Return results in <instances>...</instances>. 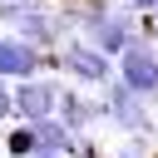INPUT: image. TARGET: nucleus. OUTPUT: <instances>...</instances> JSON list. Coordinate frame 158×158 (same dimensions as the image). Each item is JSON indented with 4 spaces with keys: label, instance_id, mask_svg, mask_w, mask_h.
Returning a JSON list of instances; mask_svg holds the SVG:
<instances>
[{
    "label": "nucleus",
    "instance_id": "obj_1",
    "mask_svg": "<svg viewBox=\"0 0 158 158\" xmlns=\"http://www.w3.org/2000/svg\"><path fill=\"white\" fill-rule=\"evenodd\" d=\"M54 69H64V74H69L74 84H84V89H104V84L114 79V59H109L99 44H89L84 35H64V40H59Z\"/></svg>",
    "mask_w": 158,
    "mask_h": 158
},
{
    "label": "nucleus",
    "instance_id": "obj_2",
    "mask_svg": "<svg viewBox=\"0 0 158 158\" xmlns=\"http://www.w3.org/2000/svg\"><path fill=\"white\" fill-rule=\"evenodd\" d=\"M114 79L128 84L138 99H158V54L148 40H133L114 54Z\"/></svg>",
    "mask_w": 158,
    "mask_h": 158
},
{
    "label": "nucleus",
    "instance_id": "obj_3",
    "mask_svg": "<svg viewBox=\"0 0 158 158\" xmlns=\"http://www.w3.org/2000/svg\"><path fill=\"white\" fill-rule=\"evenodd\" d=\"M54 99H59V79L54 74H30V79H15L10 84V114L25 118V123L54 114Z\"/></svg>",
    "mask_w": 158,
    "mask_h": 158
},
{
    "label": "nucleus",
    "instance_id": "obj_4",
    "mask_svg": "<svg viewBox=\"0 0 158 158\" xmlns=\"http://www.w3.org/2000/svg\"><path fill=\"white\" fill-rule=\"evenodd\" d=\"M10 30H15L20 40H30L35 49L54 54V49H59V40H64V35L74 30V25H69V15L49 10V5H30V10H25V15H20V20L10 25Z\"/></svg>",
    "mask_w": 158,
    "mask_h": 158
},
{
    "label": "nucleus",
    "instance_id": "obj_5",
    "mask_svg": "<svg viewBox=\"0 0 158 158\" xmlns=\"http://www.w3.org/2000/svg\"><path fill=\"white\" fill-rule=\"evenodd\" d=\"M79 35H84L89 44H99V49L114 59L123 44H133V40H138V35H133V10H123V5H109L104 15L84 20V25H79Z\"/></svg>",
    "mask_w": 158,
    "mask_h": 158
},
{
    "label": "nucleus",
    "instance_id": "obj_6",
    "mask_svg": "<svg viewBox=\"0 0 158 158\" xmlns=\"http://www.w3.org/2000/svg\"><path fill=\"white\" fill-rule=\"evenodd\" d=\"M99 99H104V118H109V123H118L123 133H143V128L153 123L148 104H143L128 84H118V79H109V84L99 89Z\"/></svg>",
    "mask_w": 158,
    "mask_h": 158
},
{
    "label": "nucleus",
    "instance_id": "obj_7",
    "mask_svg": "<svg viewBox=\"0 0 158 158\" xmlns=\"http://www.w3.org/2000/svg\"><path fill=\"white\" fill-rule=\"evenodd\" d=\"M54 64V54H44V49H35L30 40H20L15 30L10 35H0V79H30V74H44Z\"/></svg>",
    "mask_w": 158,
    "mask_h": 158
},
{
    "label": "nucleus",
    "instance_id": "obj_8",
    "mask_svg": "<svg viewBox=\"0 0 158 158\" xmlns=\"http://www.w3.org/2000/svg\"><path fill=\"white\" fill-rule=\"evenodd\" d=\"M54 118L69 128V133H89L99 118H104V99H89L69 84H59V99H54Z\"/></svg>",
    "mask_w": 158,
    "mask_h": 158
},
{
    "label": "nucleus",
    "instance_id": "obj_9",
    "mask_svg": "<svg viewBox=\"0 0 158 158\" xmlns=\"http://www.w3.org/2000/svg\"><path fill=\"white\" fill-rule=\"evenodd\" d=\"M30 128H35V143H40V148H54V153H69V158H74V133H69V128H64L54 114L35 118Z\"/></svg>",
    "mask_w": 158,
    "mask_h": 158
},
{
    "label": "nucleus",
    "instance_id": "obj_10",
    "mask_svg": "<svg viewBox=\"0 0 158 158\" xmlns=\"http://www.w3.org/2000/svg\"><path fill=\"white\" fill-rule=\"evenodd\" d=\"M40 143H35V128L25 123V118H10V128H5V158H30Z\"/></svg>",
    "mask_w": 158,
    "mask_h": 158
},
{
    "label": "nucleus",
    "instance_id": "obj_11",
    "mask_svg": "<svg viewBox=\"0 0 158 158\" xmlns=\"http://www.w3.org/2000/svg\"><path fill=\"white\" fill-rule=\"evenodd\" d=\"M109 158H148V148H143V143H123V148H114Z\"/></svg>",
    "mask_w": 158,
    "mask_h": 158
},
{
    "label": "nucleus",
    "instance_id": "obj_12",
    "mask_svg": "<svg viewBox=\"0 0 158 158\" xmlns=\"http://www.w3.org/2000/svg\"><path fill=\"white\" fill-rule=\"evenodd\" d=\"M15 114H10V79H0V123H10Z\"/></svg>",
    "mask_w": 158,
    "mask_h": 158
},
{
    "label": "nucleus",
    "instance_id": "obj_13",
    "mask_svg": "<svg viewBox=\"0 0 158 158\" xmlns=\"http://www.w3.org/2000/svg\"><path fill=\"white\" fill-rule=\"evenodd\" d=\"M118 5H123V10H133V15H148L158 0H118Z\"/></svg>",
    "mask_w": 158,
    "mask_h": 158
},
{
    "label": "nucleus",
    "instance_id": "obj_14",
    "mask_svg": "<svg viewBox=\"0 0 158 158\" xmlns=\"http://www.w3.org/2000/svg\"><path fill=\"white\" fill-rule=\"evenodd\" d=\"M30 158H69V153H54V148H35Z\"/></svg>",
    "mask_w": 158,
    "mask_h": 158
},
{
    "label": "nucleus",
    "instance_id": "obj_15",
    "mask_svg": "<svg viewBox=\"0 0 158 158\" xmlns=\"http://www.w3.org/2000/svg\"><path fill=\"white\" fill-rule=\"evenodd\" d=\"M148 15H153V30H158V5H153V10H148Z\"/></svg>",
    "mask_w": 158,
    "mask_h": 158
},
{
    "label": "nucleus",
    "instance_id": "obj_16",
    "mask_svg": "<svg viewBox=\"0 0 158 158\" xmlns=\"http://www.w3.org/2000/svg\"><path fill=\"white\" fill-rule=\"evenodd\" d=\"M153 118H158V114H153Z\"/></svg>",
    "mask_w": 158,
    "mask_h": 158
}]
</instances>
